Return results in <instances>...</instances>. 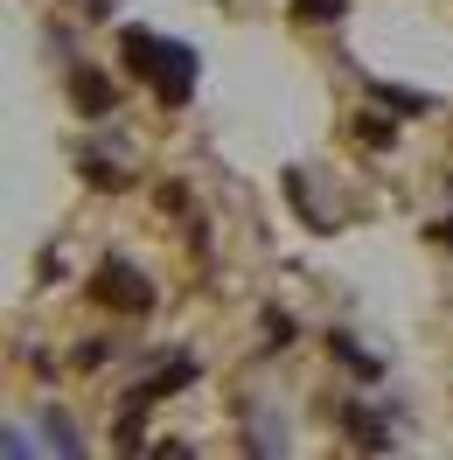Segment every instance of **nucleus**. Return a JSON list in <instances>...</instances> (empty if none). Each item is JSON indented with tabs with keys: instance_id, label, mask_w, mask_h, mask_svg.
Here are the masks:
<instances>
[{
	"instance_id": "obj_1",
	"label": "nucleus",
	"mask_w": 453,
	"mask_h": 460,
	"mask_svg": "<svg viewBox=\"0 0 453 460\" xmlns=\"http://www.w3.org/2000/svg\"><path fill=\"white\" fill-rule=\"evenodd\" d=\"M119 49H126V70L147 77V91L161 105H189L196 98V49L189 42H168V35H154V29H126Z\"/></svg>"
},
{
	"instance_id": "obj_2",
	"label": "nucleus",
	"mask_w": 453,
	"mask_h": 460,
	"mask_svg": "<svg viewBox=\"0 0 453 460\" xmlns=\"http://www.w3.org/2000/svg\"><path fill=\"white\" fill-rule=\"evenodd\" d=\"M91 300L112 307V314H154V279H147L140 265H126V259H98V272H91Z\"/></svg>"
},
{
	"instance_id": "obj_3",
	"label": "nucleus",
	"mask_w": 453,
	"mask_h": 460,
	"mask_svg": "<svg viewBox=\"0 0 453 460\" xmlns=\"http://www.w3.org/2000/svg\"><path fill=\"white\" fill-rule=\"evenodd\" d=\"M196 376H202V363H196V356H182V349H168V363H161V370L147 376V384H133V391H126V404H140V411H154L161 398H174V391H189Z\"/></svg>"
},
{
	"instance_id": "obj_4",
	"label": "nucleus",
	"mask_w": 453,
	"mask_h": 460,
	"mask_svg": "<svg viewBox=\"0 0 453 460\" xmlns=\"http://www.w3.org/2000/svg\"><path fill=\"white\" fill-rule=\"evenodd\" d=\"M42 447H49V454H63V460H77L91 439H84V426H77L63 404H49V411H42Z\"/></svg>"
},
{
	"instance_id": "obj_5",
	"label": "nucleus",
	"mask_w": 453,
	"mask_h": 460,
	"mask_svg": "<svg viewBox=\"0 0 453 460\" xmlns=\"http://www.w3.org/2000/svg\"><path fill=\"white\" fill-rule=\"evenodd\" d=\"M70 98H77V112H112V84H105V70L77 63V70H70Z\"/></svg>"
},
{
	"instance_id": "obj_6",
	"label": "nucleus",
	"mask_w": 453,
	"mask_h": 460,
	"mask_svg": "<svg viewBox=\"0 0 453 460\" xmlns=\"http://www.w3.org/2000/svg\"><path fill=\"white\" fill-rule=\"evenodd\" d=\"M342 426H349V439H356V447H391V439H397V432L384 426L369 404H342Z\"/></svg>"
},
{
	"instance_id": "obj_7",
	"label": "nucleus",
	"mask_w": 453,
	"mask_h": 460,
	"mask_svg": "<svg viewBox=\"0 0 453 460\" xmlns=\"http://www.w3.org/2000/svg\"><path fill=\"white\" fill-rule=\"evenodd\" d=\"M349 133H356V146H397V119H384V112H356L349 119Z\"/></svg>"
},
{
	"instance_id": "obj_8",
	"label": "nucleus",
	"mask_w": 453,
	"mask_h": 460,
	"mask_svg": "<svg viewBox=\"0 0 453 460\" xmlns=\"http://www.w3.org/2000/svg\"><path fill=\"white\" fill-rule=\"evenodd\" d=\"M328 349H335V356H342V370H356V376H369V384H377V376H384V363H377V356H369L363 342H349V335H328Z\"/></svg>"
},
{
	"instance_id": "obj_9",
	"label": "nucleus",
	"mask_w": 453,
	"mask_h": 460,
	"mask_svg": "<svg viewBox=\"0 0 453 460\" xmlns=\"http://www.w3.org/2000/svg\"><path fill=\"white\" fill-rule=\"evenodd\" d=\"M369 98H377V105H391V112H432V98H425V91H397V84H384V77H369Z\"/></svg>"
},
{
	"instance_id": "obj_10",
	"label": "nucleus",
	"mask_w": 453,
	"mask_h": 460,
	"mask_svg": "<svg viewBox=\"0 0 453 460\" xmlns=\"http://www.w3.org/2000/svg\"><path fill=\"white\" fill-rule=\"evenodd\" d=\"M244 447H252V454H286V432L272 426L265 411H258V419H252V432H244Z\"/></svg>"
},
{
	"instance_id": "obj_11",
	"label": "nucleus",
	"mask_w": 453,
	"mask_h": 460,
	"mask_svg": "<svg viewBox=\"0 0 453 460\" xmlns=\"http://www.w3.org/2000/svg\"><path fill=\"white\" fill-rule=\"evenodd\" d=\"M293 22H314V29H328V22H342V0H293Z\"/></svg>"
},
{
	"instance_id": "obj_12",
	"label": "nucleus",
	"mask_w": 453,
	"mask_h": 460,
	"mask_svg": "<svg viewBox=\"0 0 453 460\" xmlns=\"http://www.w3.org/2000/svg\"><path fill=\"white\" fill-rule=\"evenodd\" d=\"M105 356H112V349H105V342H77V370H98Z\"/></svg>"
},
{
	"instance_id": "obj_13",
	"label": "nucleus",
	"mask_w": 453,
	"mask_h": 460,
	"mask_svg": "<svg viewBox=\"0 0 453 460\" xmlns=\"http://www.w3.org/2000/svg\"><path fill=\"white\" fill-rule=\"evenodd\" d=\"M265 335H272V349L293 342V321H286V314H265Z\"/></svg>"
},
{
	"instance_id": "obj_14",
	"label": "nucleus",
	"mask_w": 453,
	"mask_h": 460,
	"mask_svg": "<svg viewBox=\"0 0 453 460\" xmlns=\"http://www.w3.org/2000/svg\"><path fill=\"white\" fill-rule=\"evenodd\" d=\"M425 237H432V244H453V217H447V224H432Z\"/></svg>"
}]
</instances>
